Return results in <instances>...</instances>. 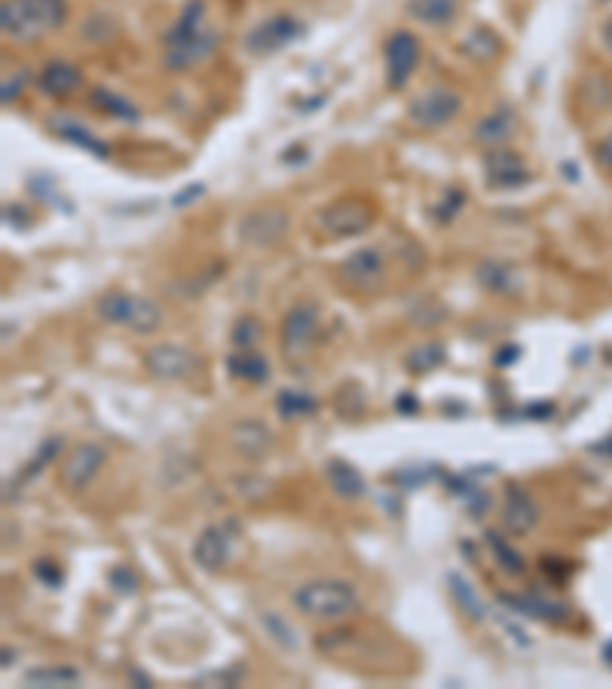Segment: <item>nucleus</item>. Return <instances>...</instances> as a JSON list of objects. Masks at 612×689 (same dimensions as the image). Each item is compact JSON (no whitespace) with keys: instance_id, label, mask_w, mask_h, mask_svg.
Masks as SVG:
<instances>
[{"instance_id":"31","label":"nucleus","mask_w":612,"mask_h":689,"mask_svg":"<svg viewBox=\"0 0 612 689\" xmlns=\"http://www.w3.org/2000/svg\"><path fill=\"white\" fill-rule=\"evenodd\" d=\"M276 411L285 420H297V417H310L319 411V402L310 396V392H300V389H282L276 396Z\"/></svg>"},{"instance_id":"40","label":"nucleus","mask_w":612,"mask_h":689,"mask_svg":"<svg viewBox=\"0 0 612 689\" xmlns=\"http://www.w3.org/2000/svg\"><path fill=\"white\" fill-rule=\"evenodd\" d=\"M239 674L242 671H212V674H202L199 680H196V686H236V680H239Z\"/></svg>"},{"instance_id":"32","label":"nucleus","mask_w":612,"mask_h":689,"mask_svg":"<svg viewBox=\"0 0 612 689\" xmlns=\"http://www.w3.org/2000/svg\"><path fill=\"white\" fill-rule=\"evenodd\" d=\"M92 105H95L98 111L111 114V117H120V120H132V123L141 117L135 105H129L123 95H117V92H111V89H92Z\"/></svg>"},{"instance_id":"46","label":"nucleus","mask_w":612,"mask_h":689,"mask_svg":"<svg viewBox=\"0 0 612 689\" xmlns=\"http://www.w3.org/2000/svg\"><path fill=\"white\" fill-rule=\"evenodd\" d=\"M202 190H206L202 184H193L190 190H181V193L175 196V206H187V203H193V200H196V196H199Z\"/></svg>"},{"instance_id":"45","label":"nucleus","mask_w":612,"mask_h":689,"mask_svg":"<svg viewBox=\"0 0 612 689\" xmlns=\"http://www.w3.org/2000/svg\"><path fill=\"white\" fill-rule=\"evenodd\" d=\"M22 83H25V74H16L13 80H7V83H4V105L16 102L19 92H22Z\"/></svg>"},{"instance_id":"3","label":"nucleus","mask_w":612,"mask_h":689,"mask_svg":"<svg viewBox=\"0 0 612 689\" xmlns=\"http://www.w3.org/2000/svg\"><path fill=\"white\" fill-rule=\"evenodd\" d=\"M95 310L108 325L126 328L132 334H153L163 325V310L157 304L150 298H138V294H126V291L101 294Z\"/></svg>"},{"instance_id":"7","label":"nucleus","mask_w":612,"mask_h":689,"mask_svg":"<svg viewBox=\"0 0 612 689\" xmlns=\"http://www.w3.org/2000/svg\"><path fill=\"white\" fill-rule=\"evenodd\" d=\"M303 34V25L294 16H270L264 22L254 25L245 34V49L251 56H273L279 49H285L291 40H297Z\"/></svg>"},{"instance_id":"2","label":"nucleus","mask_w":612,"mask_h":689,"mask_svg":"<svg viewBox=\"0 0 612 689\" xmlns=\"http://www.w3.org/2000/svg\"><path fill=\"white\" fill-rule=\"evenodd\" d=\"M294 607L310 619L334 622L359 610V592H355L352 582L343 579H313L294 592Z\"/></svg>"},{"instance_id":"42","label":"nucleus","mask_w":612,"mask_h":689,"mask_svg":"<svg viewBox=\"0 0 612 689\" xmlns=\"http://www.w3.org/2000/svg\"><path fill=\"white\" fill-rule=\"evenodd\" d=\"M395 411H398V414H404V417L420 414V402H417L414 392H401V396L395 399Z\"/></svg>"},{"instance_id":"24","label":"nucleus","mask_w":612,"mask_h":689,"mask_svg":"<svg viewBox=\"0 0 612 689\" xmlns=\"http://www.w3.org/2000/svg\"><path fill=\"white\" fill-rule=\"evenodd\" d=\"M447 585H450L453 604L459 607V613H466V619H472V622H484L487 619V607L478 598V588L463 573H447Z\"/></svg>"},{"instance_id":"4","label":"nucleus","mask_w":612,"mask_h":689,"mask_svg":"<svg viewBox=\"0 0 612 689\" xmlns=\"http://www.w3.org/2000/svg\"><path fill=\"white\" fill-rule=\"evenodd\" d=\"M316 224L331 239H352V236H362L374 224V212L365 200H337L319 209Z\"/></svg>"},{"instance_id":"27","label":"nucleus","mask_w":612,"mask_h":689,"mask_svg":"<svg viewBox=\"0 0 612 689\" xmlns=\"http://www.w3.org/2000/svg\"><path fill=\"white\" fill-rule=\"evenodd\" d=\"M484 539H487V546H490V552H493V558H496V564H499V570H502L505 576H524V573H527L524 555H521L518 549L508 546L499 530H487Z\"/></svg>"},{"instance_id":"37","label":"nucleus","mask_w":612,"mask_h":689,"mask_svg":"<svg viewBox=\"0 0 612 689\" xmlns=\"http://www.w3.org/2000/svg\"><path fill=\"white\" fill-rule=\"evenodd\" d=\"M108 582L117 595H135L138 592V576L129 564H117L111 573H108Z\"/></svg>"},{"instance_id":"36","label":"nucleus","mask_w":612,"mask_h":689,"mask_svg":"<svg viewBox=\"0 0 612 689\" xmlns=\"http://www.w3.org/2000/svg\"><path fill=\"white\" fill-rule=\"evenodd\" d=\"M261 622H264V628L273 634V641H279L285 650H294V647H297V634H294V628H291L282 616H276V613L267 610V613L261 616Z\"/></svg>"},{"instance_id":"30","label":"nucleus","mask_w":612,"mask_h":689,"mask_svg":"<svg viewBox=\"0 0 612 689\" xmlns=\"http://www.w3.org/2000/svg\"><path fill=\"white\" fill-rule=\"evenodd\" d=\"M22 683L25 686H43V689H53V686H77L80 683V671L77 668H62V665H53V668H31L22 674Z\"/></svg>"},{"instance_id":"10","label":"nucleus","mask_w":612,"mask_h":689,"mask_svg":"<svg viewBox=\"0 0 612 689\" xmlns=\"http://www.w3.org/2000/svg\"><path fill=\"white\" fill-rule=\"evenodd\" d=\"M108 454L101 445H95V441H83V445H77L68 460L62 463V484L71 490V494H80V490H86L95 475L101 472V466H105Z\"/></svg>"},{"instance_id":"8","label":"nucleus","mask_w":612,"mask_h":689,"mask_svg":"<svg viewBox=\"0 0 612 689\" xmlns=\"http://www.w3.org/2000/svg\"><path fill=\"white\" fill-rule=\"evenodd\" d=\"M319 334V313L313 304H297L285 313L282 319V347L288 359L306 356V350L313 347V340Z\"/></svg>"},{"instance_id":"23","label":"nucleus","mask_w":612,"mask_h":689,"mask_svg":"<svg viewBox=\"0 0 612 689\" xmlns=\"http://www.w3.org/2000/svg\"><path fill=\"white\" fill-rule=\"evenodd\" d=\"M407 16L429 28H447L459 16V0H407Z\"/></svg>"},{"instance_id":"19","label":"nucleus","mask_w":612,"mask_h":689,"mask_svg":"<svg viewBox=\"0 0 612 689\" xmlns=\"http://www.w3.org/2000/svg\"><path fill=\"white\" fill-rule=\"evenodd\" d=\"M475 282H478L484 291H490V294H508V298L521 291V276H518V270H515L512 264H502V261H484V264H478Z\"/></svg>"},{"instance_id":"9","label":"nucleus","mask_w":612,"mask_h":689,"mask_svg":"<svg viewBox=\"0 0 612 689\" xmlns=\"http://www.w3.org/2000/svg\"><path fill=\"white\" fill-rule=\"evenodd\" d=\"M144 368H147V374L153 380L175 383V380L190 377L199 368V359L187 347H178V343H163V347H153L144 356Z\"/></svg>"},{"instance_id":"16","label":"nucleus","mask_w":612,"mask_h":689,"mask_svg":"<svg viewBox=\"0 0 612 689\" xmlns=\"http://www.w3.org/2000/svg\"><path fill=\"white\" fill-rule=\"evenodd\" d=\"M215 46H218V34L215 31H199L190 40L166 46V65L172 71H187V68H193L199 62H206L215 53Z\"/></svg>"},{"instance_id":"14","label":"nucleus","mask_w":612,"mask_h":689,"mask_svg":"<svg viewBox=\"0 0 612 689\" xmlns=\"http://www.w3.org/2000/svg\"><path fill=\"white\" fill-rule=\"evenodd\" d=\"M288 233V215L279 209H258L242 218L239 224V236L248 245H276L282 236Z\"/></svg>"},{"instance_id":"6","label":"nucleus","mask_w":612,"mask_h":689,"mask_svg":"<svg viewBox=\"0 0 612 689\" xmlns=\"http://www.w3.org/2000/svg\"><path fill=\"white\" fill-rule=\"evenodd\" d=\"M383 56H386V83L392 89H401L407 80H411V74L417 71L420 56H423V46H420L417 34L395 31L386 40V46H383Z\"/></svg>"},{"instance_id":"49","label":"nucleus","mask_w":612,"mask_h":689,"mask_svg":"<svg viewBox=\"0 0 612 689\" xmlns=\"http://www.w3.org/2000/svg\"><path fill=\"white\" fill-rule=\"evenodd\" d=\"M591 451H594V454H609V457H612V438L600 441V445H594Z\"/></svg>"},{"instance_id":"41","label":"nucleus","mask_w":612,"mask_h":689,"mask_svg":"<svg viewBox=\"0 0 612 689\" xmlns=\"http://www.w3.org/2000/svg\"><path fill=\"white\" fill-rule=\"evenodd\" d=\"M594 163L606 172H612V132L594 144Z\"/></svg>"},{"instance_id":"28","label":"nucleus","mask_w":612,"mask_h":689,"mask_svg":"<svg viewBox=\"0 0 612 689\" xmlns=\"http://www.w3.org/2000/svg\"><path fill=\"white\" fill-rule=\"evenodd\" d=\"M463 53L475 62H493L499 53H502V40L487 28V25H478L475 31H469V37L463 40Z\"/></svg>"},{"instance_id":"26","label":"nucleus","mask_w":612,"mask_h":689,"mask_svg":"<svg viewBox=\"0 0 612 689\" xmlns=\"http://www.w3.org/2000/svg\"><path fill=\"white\" fill-rule=\"evenodd\" d=\"M202 22H206V0H187V7L181 10L178 22L166 34V46L196 37L202 31Z\"/></svg>"},{"instance_id":"13","label":"nucleus","mask_w":612,"mask_h":689,"mask_svg":"<svg viewBox=\"0 0 612 689\" xmlns=\"http://www.w3.org/2000/svg\"><path fill=\"white\" fill-rule=\"evenodd\" d=\"M539 524V506L521 484L505 487V506H502V527L512 536H527Z\"/></svg>"},{"instance_id":"29","label":"nucleus","mask_w":612,"mask_h":689,"mask_svg":"<svg viewBox=\"0 0 612 689\" xmlns=\"http://www.w3.org/2000/svg\"><path fill=\"white\" fill-rule=\"evenodd\" d=\"M56 132L65 138V141H74L77 147H83V151H89L92 157H98V160H108L111 157V147L101 141V138H95L89 129H83L80 123H74V120H56Z\"/></svg>"},{"instance_id":"1","label":"nucleus","mask_w":612,"mask_h":689,"mask_svg":"<svg viewBox=\"0 0 612 689\" xmlns=\"http://www.w3.org/2000/svg\"><path fill=\"white\" fill-rule=\"evenodd\" d=\"M65 19V0H4L0 4V31L16 43H31L53 34L65 25Z\"/></svg>"},{"instance_id":"50","label":"nucleus","mask_w":612,"mask_h":689,"mask_svg":"<svg viewBox=\"0 0 612 689\" xmlns=\"http://www.w3.org/2000/svg\"><path fill=\"white\" fill-rule=\"evenodd\" d=\"M603 659H606V662L612 665V641H609V644L603 647Z\"/></svg>"},{"instance_id":"21","label":"nucleus","mask_w":612,"mask_h":689,"mask_svg":"<svg viewBox=\"0 0 612 689\" xmlns=\"http://www.w3.org/2000/svg\"><path fill=\"white\" fill-rule=\"evenodd\" d=\"M83 83L80 71L68 62H49L40 74H37V89L43 95H53V98H65L71 95L77 86Z\"/></svg>"},{"instance_id":"39","label":"nucleus","mask_w":612,"mask_h":689,"mask_svg":"<svg viewBox=\"0 0 612 689\" xmlns=\"http://www.w3.org/2000/svg\"><path fill=\"white\" fill-rule=\"evenodd\" d=\"M459 209H463V193L453 190V193H447L444 206H441V209H435V215H438V221H441V224H447V221H453V215H456Z\"/></svg>"},{"instance_id":"25","label":"nucleus","mask_w":612,"mask_h":689,"mask_svg":"<svg viewBox=\"0 0 612 689\" xmlns=\"http://www.w3.org/2000/svg\"><path fill=\"white\" fill-rule=\"evenodd\" d=\"M227 371L230 377L236 380H245V383H267L270 380V365L264 356H258L254 350H236L227 356Z\"/></svg>"},{"instance_id":"15","label":"nucleus","mask_w":612,"mask_h":689,"mask_svg":"<svg viewBox=\"0 0 612 689\" xmlns=\"http://www.w3.org/2000/svg\"><path fill=\"white\" fill-rule=\"evenodd\" d=\"M499 604H505L508 610H515L518 616H527V619H539V622H567L573 616V610L564 604V601H551V598H542L536 592L530 595H499Z\"/></svg>"},{"instance_id":"5","label":"nucleus","mask_w":612,"mask_h":689,"mask_svg":"<svg viewBox=\"0 0 612 689\" xmlns=\"http://www.w3.org/2000/svg\"><path fill=\"white\" fill-rule=\"evenodd\" d=\"M463 111V98H459L453 89H429L423 95H417L411 105H407V120H411L417 129H444L453 117H459Z\"/></svg>"},{"instance_id":"43","label":"nucleus","mask_w":612,"mask_h":689,"mask_svg":"<svg viewBox=\"0 0 612 689\" xmlns=\"http://www.w3.org/2000/svg\"><path fill=\"white\" fill-rule=\"evenodd\" d=\"M518 359H521V347H515V343H508L505 350H499V353L493 356V365H496V368H508V365L518 362Z\"/></svg>"},{"instance_id":"38","label":"nucleus","mask_w":612,"mask_h":689,"mask_svg":"<svg viewBox=\"0 0 612 689\" xmlns=\"http://www.w3.org/2000/svg\"><path fill=\"white\" fill-rule=\"evenodd\" d=\"M34 576L46 585V588H62V582H65V573H62V567L56 564V561H49V558H43V561H34Z\"/></svg>"},{"instance_id":"22","label":"nucleus","mask_w":612,"mask_h":689,"mask_svg":"<svg viewBox=\"0 0 612 689\" xmlns=\"http://www.w3.org/2000/svg\"><path fill=\"white\" fill-rule=\"evenodd\" d=\"M512 135H515V111H512V105H499L496 111H490L475 126V141H481L487 147H499Z\"/></svg>"},{"instance_id":"12","label":"nucleus","mask_w":612,"mask_h":689,"mask_svg":"<svg viewBox=\"0 0 612 689\" xmlns=\"http://www.w3.org/2000/svg\"><path fill=\"white\" fill-rule=\"evenodd\" d=\"M386 273V258L374 245H365V249H355L343 264H340V279L352 288V291H371L380 285Z\"/></svg>"},{"instance_id":"35","label":"nucleus","mask_w":612,"mask_h":689,"mask_svg":"<svg viewBox=\"0 0 612 689\" xmlns=\"http://www.w3.org/2000/svg\"><path fill=\"white\" fill-rule=\"evenodd\" d=\"M261 334H264V325L254 319V316H242L236 325H233V331H230V343L236 350H254V343L261 340Z\"/></svg>"},{"instance_id":"33","label":"nucleus","mask_w":612,"mask_h":689,"mask_svg":"<svg viewBox=\"0 0 612 689\" xmlns=\"http://www.w3.org/2000/svg\"><path fill=\"white\" fill-rule=\"evenodd\" d=\"M444 359H447L444 347H441V343H435V340H432V343H420L417 350L407 353L404 365H407V371H411V374H426V371L438 368Z\"/></svg>"},{"instance_id":"17","label":"nucleus","mask_w":612,"mask_h":689,"mask_svg":"<svg viewBox=\"0 0 612 689\" xmlns=\"http://www.w3.org/2000/svg\"><path fill=\"white\" fill-rule=\"evenodd\" d=\"M230 558V539L224 533V527H206L199 536H196V543H193V561L202 567V570H209V573H218L224 570Z\"/></svg>"},{"instance_id":"44","label":"nucleus","mask_w":612,"mask_h":689,"mask_svg":"<svg viewBox=\"0 0 612 689\" xmlns=\"http://www.w3.org/2000/svg\"><path fill=\"white\" fill-rule=\"evenodd\" d=\"M524 417H530V420H551V417H554V405H551V402L527 405V408H524Z\"/></svg>"},{"instance_id":"48","label":"nucleus","mask_w":612,"mask_h":689,"mask_svg":"<svg viewBox=\"0 0 612 689\" xmlns=\"http://www.w3.org/2000/svg\"><path fill=\"white\" fill-rule=\"evenodd\" d=\"M600 40H603V46H606V53L612 56V19L603 25V31H600Z\"/></svg>"},{"instance_id":"34","label":"nucleus","mask_w":612,"mask_h":689,"mask_svg":"<svg viewBox=\"0 0 612 689\" xmlns=\"http://www.w3.org/2000/svg\"><path fill=\"white\" fill-rule=\"evenodd\" d=\"M59 451H62V438H56V435H53V438H46L43 445H40V451L34 454V460H31V463L19 472L16 487H19V484H25V481H31L34 475H40V472L46 469V463H53V460L59 457Z\"/></svg>"},{"instance_id":"18","label":"nucleus","mask_w":612,"mask_h":689,"mask_svg":"<svg viewBox=\"0 0 612 689\" xmlns=\"http://www.w3.org/2000/svg\"><path fill=\"white\" fill-rule=\"evenodd\" d=\"M233 448L245 460H264L273 448V432L261 420H239L233 426Z\"/></svg>"},{"instance_id":"51","label":"nucleus","mask_w":612,"mask_h":689,"mask_svg":"<svg viewBox=\"0 0 612 689\" xmlns=\"http://www.w3.org/2000/svg\"><path fill=\"white\" fill-rule=\"evenodd\" d=\"M10 659H16V653L4 650V662H0V665H4V668H10Z\"/></svg>"},{"instance_id":"47","label":"nucleus","mask_w":612,"mask_h":689,"mask_svg":"<svg viewBox=\"0 0 612 689\" xmlns=\"http://www.w3.org/2000/svg\"><path fill=\"white\" fill-rule=\"evenodd\" d=\"M129 680H132V683H141V689H150V686H153V680H150L144 671H138V668L129 671Z\"/></svg>"},{"instance_id":"20","label":"nucleus","mask_w":612,"mask_h":689,"mask_svg":"<svg viewBox=\"0 0 612 689\" xmlns=\"http://www.w3.org/2000/svg\"><path fill=\"white\" fill-rule=\"evenodd\" d=\"M325 475H328V484L340 500H362L368 494V484H365L362 472L349 466L346 460H328Z\"/></svg>"},{"instance_id":"11","label":"nucleus","mask_w":612,"mask_h":689,"mask_svg":"<svg viewBox=\"0 0 612 689\" xmlns=\"http://www.w3.org/2000/svg\"><path fill=\"white\" fill-rule=\"evenodd\" d=\"M484 178L496 190H512V187H521L530 181V169L521 160V154H515L512 147L499 144L484 154Z\"/></svg>"}]
</instances>
